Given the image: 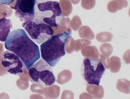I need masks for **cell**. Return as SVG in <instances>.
I'll list each match as a JSON object with an SVG mask.
<instances>
[{
    "instance_id": "cell-1",
    "label": "cell",
    "mask_w": 130,
    "mask_h": 99,
    "mask_svg": "<svg viewBox=\"0 0 130 99\" xmlns=\"http://www.w3.org/2000/svg\"><path fill=\"white\" fill-rule=\"evenodd\" d=\"M5 45L7 50L12 52L22 59L28 70L40 58L39 46L23 29H16L10 32Z\"/></svg>"
},
{
    "instance_id": "cell-2",
    "label": "cell",
    "mask_w": 130,
    "mask_h": 99,
    "mask_svg": "<svg viewBox=\"0 0 130 99\" xmlns=\"http://www.w3.org/2000/svg\"><path fill=\"white\" fill-rule=\"evenodd\" d=\"M71 37V32L66 31L52 36L40 45L42 59L52 67H55L66 55L65 44Z\"/></svg>"
},
{
    "instance_id": "cell-3",
    "label": "cell",
    "mask_w": 130,
    "mask_h": 99,
    "mask_svg": "<svg viewBox=\"0 0 130 99\" xmlns=\"http://www.w3.org/2000/svg\"><path fill=\"white\" fill-rule=\"evenodd\" d=\"M64 19L59 2L37 0L34 19L52 27H57Z\"/></svg>"
},
{
    "instance_id": "cell-4",
    "label": "cell",
    "mask_w": 130,
    "mask_h": 99,
    "mask_svg": "<svg viewBox=\"0 0 130 99\" xmlns=\"http://www.w3.org/2000/svg\"><path fill=\"white\" fill-rule=\"evenodd\" d=\"M51 67L43 59L38 61L28 70L31 80L45 87L53 85L56 80Z\"/></svg>"
},
{
    "instance_id": "cell-5",
    "label": "cell",
    "mask_w": 130,
    "mask_h": 99,
    "mask_svg": "<svg viewBox=\"0 0 130 99\" xmlns=\"http://www.w3.org/2000/svg\"><path fill=\"white\" fill-rule=\"evenodd\" d=\"M22 26L32 40L38 44H42L54 34V31L50 26L34 19L23 23Z\"/></svg>"
},
{
    "instance_id": "cell-6",
    "label": "cell",
    "mask_w": 130,
    "mask_h": 99,
    "mask_svg": "<svg viewBox=\"0 0 130 99\" xmlns=\"http://www.w3.org/2000/svg\"><path fill=\"white\" fill-rule=\"evenodd\" d=\"M83 75L89 84L99 86L105 69L101 59L86 58L83 61Z\"/></svg>"
},
{
    "instance_id": "cell-7",
    "label": "cell",
    "mask_w": 130,
    "mask_h": 99,
    "mask_svg": "<svg viewBox=\"0 0 130 99\" xmlns=\"http://www.w3.org/2000/svg\"><path fill=\"white\" fill-rule=\"evenodd\" d=\"M1 62L3 68L12 74L19 75L28 70L22 59L11 51L2 53Z\"/></svg>"
},
{
    "instance_id": "cell-8",
    "label": "cell",
    "mask_w": 130,
    "mask_h": 99,
    "mask_svg": "<svg viewBox=\"0 0 130 99\" xmlns=\"http://www.w3.org/2000/svg\"><path fill=\"white\" fill-rule=\"evenodd\" d=\"M37 0H17L12 9L15 10V15L23 23L32 20L35 17V7Z\"/></svg>"
},
{
    "instance_id": "cell-9",
    "label": "cell",
    "mask_w": 130,
    "mask_h": 99,
    "mask_svg": "<svg viewBox=\"0 0 130 99\" xmlns=\"http://www.w3.org/2000/svg\"><path fill=\"white\" fill-rule=\"evenodd\" d=\"M12 27L11 20L5 17L0 19V41L5 42Z\"/></svg>"
},
{
    "instance_id": "cell-10",
    "label": "cell",
    "mask_w": 130,
    "mask_h": 99,
    "mask_svg": "<svg viewBox=\"0 0 130 99\" xmlns=\"http://www.w3.org/2000/svg\"><path fill=\"white\" fill-rule=\"evenodd\" d=\"M128 6V2L126 0H113L108 3L107 9L111 13H115L118 10L126 8Z\"/></svg>"
},
{
    "instance_id": "cell-11",
    "label": "cell",
    "mask_w": 130,
    "mask_h": 99,
    "mask_svg": "<svg viewBox=\"0 0 130 99\" xmlns=\"http://www.w3.org/2000/svg\"><path fill=\"white\" fill-rule=\"evenodd\" d=\"M88 92L92 94L94 98L102 99L104 97V90L101 86L90 84L87 88Z\"/></svg>"
},
{
    "instance_id": "cell-12",
    "label": "cell",
    "mask_w": 130,
    "mask_h": 99,
    "mask_svg": "<svg viewBox=\"0 0 130 99\" xmlns=\"http://www.w3.org/2000/svg\"><path fill=\"white\" fill-rule=\"evenodd\" d=\"M82 53L83 56L89 58L98 59L100 57V53L96 46H88L82 49Z\"/></svg>"
},
{
    "instance_id": "cell-13",
    "label": "cell",
    "mask_w": 130,
    "mask_h": 99,
    "mask_svg": "<svg viewBox=\"0 0 130 99\" xmlns=\"http://www.w3.org/2000/svg\"><path fill=\"white\" fill-rule=\"evenodd\" d=\"M79 34L80 37L84 39L92 40L95 37L94 34L90 27L87 26H84L79 29Z\"/></svg>"
},
{
    "instance_id": "cell-14",
    "label": "cell",
    "mask_w": 130,
    "mask_h": 99,
    "mask_svg": "<svg viewBox=\"0 0 130 99\" xmlns=\"http://www.w3.org/2000/svg\"><path fill=\"white\" fill-rule=\"evenodd\" d=\"M117 88L121 92L129 94L130 93V81L126 79H120L117 82Z\"/></svg>"
},
{
    "instance_id": "cell-15",
    "label": "cell",
    "mask_w": 130,
    "mask_h": 99,
    "mask_svg": "<svg viewBox=\"0 0 130 99\" xmlns=\"http://www.w3.org/2000/svg\"><path fill=\"white\" fill-rule=\"evenodd\" d=\"M121 67V60L119 57L113 56L110 59V71L112 73L119 72Z\"/></svg>"
},
{
    "instance_id": "cell-16",
    "label": "cell",
    "mask_w": 130,
    "mask_h": 99,
    "mask_svg": "<svg viewBox=\"0 0 130 99\" xmlns=\"http://www.w3.org/2000/svg\"><path fill=\"white\" fill-rule=\"evenodd\" d=\"M61 8L63 16H69L71 13L73 7L69 0H61Z\"/></svg>"
},
{
    "instance_id": "cell-17",
    "label": "cell",
    "mask_w": 130,
    "mask_h": 99,
    "mask_svg": "<svg viewBox=\"0 0 130 99\" xmlns=\"http://www.w3.org/2000/svg\"><path fill=\"white\" fill-rule=\"evenodd\" d=\"M113 36L112 34L108 32H103L97 34L96 39L98 42L101 43L110 42L112 40Z\"/></svg>"
},
{
    "instance_id": "cell-18",
    "label": "cell",
    "mask_w": 130,
    "mask_h": 99,
    "mask_svg": "<svg viewBox=\"0 0 130 99\" xmlns=\"http://www.w3.org/2000/svg\"><path fill=\"white\" fill-rule=\"evenodd\" d=\"M100 50L102 55L109 57L112 53L113 48L110 44L104 43L100 47Z\"/></svg>"
},
{
    "instance_id": "cell-19",
    "label": "cell",
    "mask_w": 130,
    "mask_h": 99,
    "mask_svg": "<svg viewBox=\"0 0 130 99\" xmlns=\"http://www.w3.org/2000/svg\"><path fill=\"white\" fill-rule=\"evenodd\" d=\"M91 43V41L85 39L75 40L74 50L76 52H79L85 46L90 45Z\"/></svg>"
},
{
    "instance_id": "cell-20",
    "label": "cell",
    "mask_w": 130,
    "mask_h": 99,
    "mask_svg": "<svg viewBox=\"0 0 130 99\" xmlns=\"http://www.w3.org/2000/svg\"><path fill=\"white\" fill-rule=\"evenodd\" d=\"M82 22L80 18L78 15L74 16L71 21V26L74 31H76L79 29L82 25Z\"/></svg>"
},
{
    "instance_id": "cell-21",
    "label": "cell",
    "mask_w": 130,
    "mask_h": 99,
    "mask_svg": "<svg viewBox=\"0 0 130 99\" xmlns=\"http://www.w3.org/2000/svg\"><path fill=\"white\" fill-rule=\"evenodd\" d=\"M82 7L86 10L92 9L95 5V0H82Z\"/></svg>"
},
{
    "instance_id": "cell-22",
    "label": "cell",
    "mask_w": 130,
    "mask_h": 99,
    "mask_svg": "<svg viewBox=\"0 0 130 99\" xmlns=\"http://www.w3.org/2000/svg\"><path fill=\"white\" fill-rule=\"evenodd\" d=\"M63 74L61 75V80L62 83H64L68 82L70 80L72 77V74L71 72L69 70L64 71Z\"/></svg>"
},
{
    "instance_id": "cell-23",
    "label": "cell",
    "mask_w": 130,
    "mask_h": 99,
    "mask_svg": "<svg viewBox=\"0 0 130 99\" xmlns=\"http://www.w3.org/2000/svg\"><path fill=\"white\" fill-rule=\"evenodd\" d=\"M100 57L104 67L107 69H110V59L109 58L102 55H101Z\"/></svg>"
},
{
    "instance_id": "cell-24",
    "label": "cell",
    "mask_w": 130,
    "mask_h": 99,
    "mask_svg": "<svg viewBox=\"0 0 130 99\" xmlns=\"http://www.w3.org/2000/svg\"><path fill=\"white\" fill-rule=\"evenodd\" d=\"M14 0H0V6L3 5H9L14 1Z\"/></svg>"
},
{
    "instance_id": "cell-25",
    "label": "cell",
    "mask_w": 130,
    "mask_h": 99,
    "mask_svg": "<svg viewBox=\"0 0 130 99\" xmlns=\"http://www.w3.org/2000/svg\"><path fill=\"white\" fill-rule=\"evenodd\" d=\"M71 1L74 5H76L79 3L80 0H71Z\"/></svg>"
}]
</instances>
